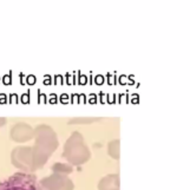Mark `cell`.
<instances>
[{"label":"cell","instance_id":"cell-1","mask_svg":"<svg viewBox=\"0 0 190 190\" xmlns=\"http://www.w3.org/2000/svg\"><path fill=\"white\" fill-rule=\"evenodd\" d=\"M59 145L57 132L52 126L40 124L34 128V144L32 146L33 169L37 171L46 164Z\"/></svg>","mask_w":190,"mask_h":190},{"label":"cell","instance_id":"cell-2","mask_svg":"<svg viewBox=\"0 0 190 190\" xmlns=\"http://www.w3.org/2000/svg\"><path fill=\"white\" fill-rule=\"evenodd\" d=\"M62 156L72 167H80L90 161L91 151L80 132L73 131L70 135L64 144Z\"/></svg>","mask_w":190,"mask_h":190},{"label":"cell","instance_id":"cell-3","mask_svg":"<svg viewBox=\"0 0 190 190\" xmlns=\"http://www.w3.org/2000/svg\"><path fill=\"white\" fill-rule=\"evenodd\" d=\"M0 190H44L37 176L30 172H15L8 178L0 181Z\"/></svg>","mask_w":190,"mask_h":190},{"label":"cell","instance_id":"cell-4","mask_svg":"<svg viewBox=\"0 0 190 190\" xmlns=\"http://www.w3.org/2000/svg\"><path fill=\"white\" fill-rule=\"evenodd\" d=\"M11 162L23 172H32L33 169V159H32V146H15L11 152Z\"/></svg>","mask_w":190,"mask_h":190},{"label":"cell","instance_id":"cell-5","mask_svg":"<svg viewBox=\"0 0 190 190\" xmlns=\"http://www.w3.org/2000/svg\"><path fill=\"white\" fill-rule=\"evenodd\" d=\"M39 184L44 190H74V183L67 175L54 172L43 177L39 181Z\"/></svg>","mask_w":190,"mask_h":190},{"label":"cell","instance_id":"cell-6","mask_svg":"<svg viewBox=\"0 0 190 190\" xmlns=\"http://www.w3.org/2000/svg\"><path fill=\"white\" fill-rule=\"evenodd\" d=\"M11 138L17 143H25L34 138V129L26 123H17L11 129Z\"/></svg>","mask_w":190,"mask_h":190},{"label":"cell","instance_id":"cell-7","mask_svg":"<svg viewBox=\"0 0 190 190\" xmlns=\"http://www.w3.org/2000/svg\"><path fill=\"white\" fill-rule=\"evenodd\" d=\"M119 174H109L102 177L98 182V190H120Z\"/></svg>","mask_w":190,"mask_h":190},{"label":"cell","instance_id":"cell-8","mask_svg":"<svg viewBox=\"0 0 190 190\" xmlns=\"http://www.w3.org/2000/svg\"><path fill=\"white\" fill-rule=\"evenodd\" d=\"M108 153L111 158L114 159H119L120 157V141L119 140H114L109 142L108 144Z\"/></svg>","mask_w":190,"mask_h":190},{"label":"cell","instance_id":"cell-9","mask_svg":"<svg viewBox=\"0 0 190 190\" xmlns=\"http://www.w3.org/2000/svg\"><path fill=\"white\" fill-rule=\"evenodd\" d=\"M102 117H77L68 120V125H89L99 122Z\"/></svg>","mask_w":190,"mask_h":190},{"label":"cell","instance_id":"cell-10","mask_svg":"<svg viewBox=\"0 0 190 190\" xmlns=\"http://www.w3.org/2000/svg\"><path fill=\"white\" fill-rule=\"evenodd\" d=\"M54 174H63V175H70L73 171V167L68 163H56L51 167Z\"/></svg>","mask_w":190,"mask_h":190},{"label":"cell","instance_id":"cell-11","mask_svg":"<svg viewBox=\"0 0 190 190\" xmlns=\"http://www.w3.org/2000/svg\"><path fill=\"white\" fill-rule=\"evenodd\" d=\"M5 123H6V119H5V118H1V117H0V126H3Z\"/></svg>","mask_w":190,"mask_h":190}]
</instances>
